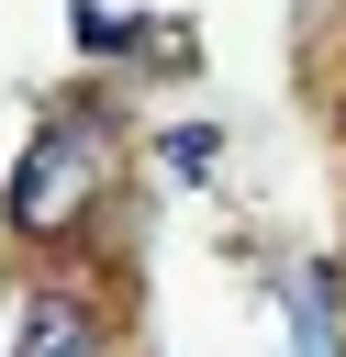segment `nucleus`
<instances>
[{
  "mask_svg": "<svg viewBox=\"0 0 346 357\" xmlns=\"http://www.w3.org/2000/svg\"><path fill=\"white\" fill-rule=\"evenodd\" d=\"M22 357H89V324H78L67 301H33V312H22Z\"/></svg>",
  "mask_w": 346,
  "mask_h": 357,
  "instance_id": "2",
  "label": "nucleus"
},
{
  "mask_svg": "<svg viewBox=\"0 0 346 357\" xmlns=\"http://www.w3.org/2000/svg\"><path fill=\"white\" fill-rule=\"evenodd\" d=\"M78 45H100V56H112V45H123V11H112V0H78Z\"/></svg>",
  "mask_w": 346,
  "mask_h": 357,
  "instance_id": "4",
  "label": "nucleus"
},
{
  "mask_svg": "<svg viewBox=\"0 0 346 357\" xmlns=\"http://www.w3.org/2000/svg\"><path fill=\"white\" fill-rule=\"evenodd\" d=\"M100 167H112L100 123H45L33 156H22V178H11V223H22V234H56V223L100 190Z\"/></svg>",
  "mask_w": 346,
  "mask_h": 357,
  "instance_id": "1",
  "label": "nucleus"
},
{
  "mask_svg": "<svg viewBox=\"0 0 346 357\" xmlns=\"http://www.w3.org/2000/svg\"><path fill=\"white\" fill-rule=\"evenodd\" d=\"M290 312H301V357H335V324H324V279H290Z\"/></svg>",
  "mask_w": 346,
  "mask_h": 357,
  "instance_id": "3",
  "label": "nucleus"
}]
</instances>
